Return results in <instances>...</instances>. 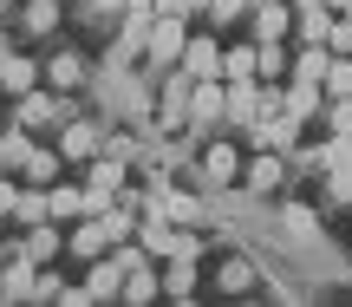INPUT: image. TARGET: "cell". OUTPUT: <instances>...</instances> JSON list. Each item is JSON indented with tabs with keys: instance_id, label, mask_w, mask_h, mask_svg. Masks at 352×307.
Listing matches in <instances>:
<instances>
[{
	"instance_id": "6da1fadb",
	"label": "cell",
	"mask_w": 352,
	"mask_h": 307,
	"mask_svg": "<svg viewBox=\"0 0 352 307\" xmlns=\"http://www.w3.org/2000/svg\"><path fill=\"white\" fill-rule=\"evenodd\" d=\"M189 26H196V20H183V13H151V26H144V78H151V85L183 59Z\"/></svg>"
},
{
	"instance_id": "7a4b0ae2",
	"label": "cell",
	"mask_w": 352,
	"mask_h": 307,
	"mask_svg": "<svg viewBox=\"0 0 352 307\" xmlns=\"http://www.w3.org/2000/svg\"><path fill=\"white\" fill-rule=\"evenodd\" d=\"M72 112H78V105H72V92L33 85V92H20V98H13V118H7V125H20L26 138H46V131H59Z\"/></svg>"
},
{
	"instance_id": "3957f363",
	"label": "cell",
	"mask_w": 352,
	"mask_h": 307,
	"mask_svg": "<svg viewBox=\"0 0 352 307\" xmlns=\"http://www.w3.org/2000/svg\"><path fill=\"white\" fill-rule=\"evenodd\" d=\"M104 131H111V118H65L59 125V157H65V170H78V164H91V157L104 151Z\"/></svg>"
},
{
	"instance_id": "277c9868",
	"label": "cell",
	"mask_w": 352,
	"mask_h": 307,
	"mask_svg": "<svg viewBox=\"0 0 352 307\" xmlns=\"http://www.w3.org/2000/svg\"><path fill=\"white\" fill-rule=\"evenodd\" d=\"M215 125H228V85L222 78H196V92H189V138L215 131Z\"/></svg>"
},
{
	"instance_id": "5b68a950",
	"label": "cell",
	"mask_w": 352,
	"mask_h": 307,
	"mask_svg": "<svg viewBox=\"0 0 352 307\" xmlns=\"http://www.w3.org/2000/svg\"><path fill=\"white\" fill-rule=\"evenodd\" d=\"M287 177H294V170H287V157H280V151H254L248 164H241V183H248L254 196H280V190H287Z\"/></svg>"
},
{
	"instance_id": "8992f818",
	"label": "cell",
	"mask_w": 352,
	"mask_h": 307,
	"mask_svg": "<svg viewBox=\"0 0 352 307\" xmlns=\"http://www.w3.org/2000/svg\"><path fill=\"white\" fill-rule=\"evenodd\" d=\"M241 26L248 39H294V0H254Z\"/></svg>"
},
{
	"instance_id": "52a82bcc",
	"label": "cell",
	"mask_w": 352,
	"mask_h": 307,
	"mask_svg": "<svg viewBox=\"0 0 352 307\" xmlns=\"http://www.w3.org/2000/svg\"><path fill=\"white\" fill-rule=\"evenodd\" d=\"M39 78H46L52 92H78V85L91 78V59H85L78 46H59V52H52L46 65H39Z\"/></svg>"
},
{
	"instance_id": "ba28073f",
	"label": "cell",
	"mask_w": 352,
	"mask_h": 307,
	"mask_svg": "<svg viewBox=\"0 0 352 307\" xmlns=\"http://www.w3.org/2000/svg\"><path fill=\"white\" fill-rule=\"evenodd\" d=\"M196 183H202V190H228V183H241V151H235V144H209Z\"/></svg>"
},
{
	"instance_id": "9c48e42d",
	"label": "cell",
	"mask_w": 352,
	"mask_h": 307,
	"mask_svg": "<svg viewBox=\"0 0 352 307\" xmlns=\"http://www.w3.org/2000/svg\"><path fill=\"white\" fill-rule=\"evenodd\" d=\"M183 65L189 78H222V46H215V33H202V26H189V46H183Z\"/></svg>"
},
{
	"instance_id": "30bf717a",
	"label": "cell",
	"mask_w": 352,
	"mask_h": 307,
	"mask_svg": "<svg viewBox=\"0 0 352 307\" xmlns=\"http://www.w3.org/2000/svg\"><path fill=\"white\" fill-rule=\"evenodd\" d=\"M104 248H111V229H104V216H78L72 229H65V255H78V262H98Z\"/></svg>"
},
{
	"instance_id": "8fae6325",
	"label": "cell",
	"mask_w": 352,
	"mask_h": 307,
	"mask_svg": "<svg viewBox=\"0 0 352 307\" xmlns=\"http://www.w3.org/2000/svg\"><path fill=\"white\" fill-rule=\"evenodd\" d=\"M124 275H131V268L104 248L98 262H85V295H91V301H118V295H124Z\"/></svg>"
},
{
	"instance_id": "7c38bea8",
	"label": "cell",
	"mask_w": 352,
	"mask_h": 307,
	"mask_svg": "<svg viewBox=\"0 0 352 307\" xmlns=\"http://www.w3.org/2000/svg\"><path fill=\"white\" fill-rule=\"evenodd\" d=\"M327 33H333V7L327 0H300L294 7V46H327Z\"/></svg>"
},
{
	"instance_id": "4fadbf2b",
	"label": "cell",
	"mask_w": 352,
	"mask_h": 307,
	"mask_svg": "<svg viewBox=\"0 0 352 307\" xmlns=\"http://www.w3.org/2000/svg\"><path fill=\"white\" fill-rule=\"evenodd\" d=\"M59 20H65L59 0H20V13H13V26H20L26 39H52V33H59Z\"/></svg>"
},
{
	"instance_id": "5bb4252c",
	"label": "cell",
	"mask_w": 352,
	"mask_h": 307,
	"mask_svg": "<svg viewBox=\"0 0 352 307\" xmlns=\"http://www.w3.org/2000/svg\"><path fill=\"white\" fill-rule=\"evenodd\" d=\"M20 255L26 262H39V268H46V262H59L65 255V235H59V222H33V229H20Z\"/></svg>"
},
{
	"instance_id": "9a60e30c",
	"label": "cell",
	"mask_w": 352,
	"mask_h": 307,
	"mask_svg": "<svg viewBox=\"0 0 352 307\" xmlns=\"http://www.w3.org/2000/svg\"><path fill=\"white\" fill-rule=\"evenodd\" d=\"M59 170H65V157H59V144H26V157H20V183H59Z\"/></svg>"
},
{
	"instance_id": "2e32d148",
	"label": "cell",
	"mask_w": 352,
	"mask_h": 307,
	"mask_svg": "<svg viewBox=\"0 0 352 307\" xmlns=\"http://www.w3.org/2000/svg\"><path fill=\"white\" fill-rule=\"evenodd\" d=\"M222 85H228V125L248 131L261 118V78H222Z\"/></svg>"
},
{
	"instance_id": "e0dca14e",
	"label": "cell",
	"mask_w": 352,
	"mask_h": 307,
	"mask_svg": "<svg viewBox=\"0 0 352 307\" xmlns=\"http://www.w3.org/2000/svg\"><path fill=\"white\" fill-rule=\"evenodd\" d=\"M320 105H327V92H320L314 78H287V105H280V118H294V125H314Z\"/></svg>"
},
{
	"instance_id": "ac0fdd59",
	"label": "cell",
	"mask_w": 352,
	"mask_h": 307,
	"mask_svg": "<svg viewBox=\"0 0 352 307\" xmlns=\"http://www.w3.org/2000/svg\"><path fill=\"white\" fill-rule=\"evenodd\" d=\"M294 72V39H254V78H287Z\"/></svg>"
},
{
	"instance_id": "d6986e66",
	"label": "cell",
	"mask_w": 352,
	"mask_h": 307,
	"mask_svg": "<svg viewBox=\"0 0 352 307\" xmlns=\"http://www.w3.org/2000/svg\"><path fill=\"white\" fill-rule=\"evenodd\" d=\"M33 85H46L39 78V59H26V52H0V92H33Z\"/></svg>"
},
{
	"instance_id": "ffe728a7",
	"label": "cell",
	"mask_w": 352,
	"mask_h": 307,
	"mask_svg": "<svg viewBox=\"0 0 352 307\" xmlns=\"http://www.w3.org/2000/svg\"><path fill=\"white\" fill-rule=\"evenodd\" d=\"M78 183H98V190H124V183H131V164H124V157H111V151H98L91 164H78Z\"/></svg>"
},
{
	"instance_id": "44dd1931",
	"label": "cell",
	"mask_w": 352,
	"mask_h": 307,
	"mask_svg": "<svg viewBox=\"0 0 352 307\" xmlns=\"http://www.w3.org/2000/svg\"><path fill=\"white\" fill-rule=\"evenodd\" d=\"M33 275H39V262L7 255L0 262V301H33Z\"/></svg>"
},
{
	"instance_id": "7402d4cb",
	"label": "cell",
	"mask_w": 352,
	"mask_h": 307,
	"mask_svg": "<svg viewBox=\"0 0 352 307\" xmlns=\"http://www.w3.org/2000/svg\"><path fill=\"white\" fill-rule=\"evenodd\" d=\"M46 209L52 222H78L85 216V183H46Z\"/></svg>"
},
{
	"instance_id": "603a6c76",
	"label": "cell",
	"mask_w": 352,
	"mask_h": 307,
	"mask_svg": "<svg viewBox=\"0 0 352 307\" xmlns=\"http://www.w3.org/2000/svg\"><path fill=\"white\" fill-rule=\"evenodd\" d=\"M164 295L170 301H196V255H170L164 262Z\"/></svg>"
},
{
	"instance_id": "cb8c5ba5",
	"label": "cell",
	"mask_w": 352,
	"mask_h": 307,
	"mask_svg": "<svg viewBox=\"0 0 352 307\" xmlns=\"http://www.w3.org/2000/svg\"><path fill=\"white\" fill-rule=\"evenodd\" d=\"M333 59H340L333 46H294V72H287V78H314V85H320Z\"/></svg>"
},
{
	"instance_id": "d4e9b609",
	"label": "cell",
	"mask_w": 352,
	"mask_h": 307,
	"mask_svg": "<svg viewBox=\"0 0 352 307\" xmlns=\"http://www.w3.org/2000/svg\"><path fill=\"white\" fill-rule=\"evenodd\" d=\"M52 209H46V190L39 183H26L20 190V203H13V229H33V222H46Z\"/></svg>"
},
{
	"instance_id": "484cf974",
	"label": "cell",
	"mask_w": 352,
	"mask_h": 307,
	"mask_svg": "<svg viewBox=\"0 0 352 307\" xmlns=\"http://www.w3.org/2000/svg\"><path fill=\"white\" fill-rule=\"evenodd\" d=\"M157 295H164V275L144 262V268H131V275H124V295H118V301H157Z\"/></svg>"
},
{
	"instance_id": "4316f807",
	"label": "cell",
	"mask_w": 352,
	"mask_h": 307,
	"mask_svg": "<svg viewBox=\"0 0 352 307\" xmlns=\"http://www.w3.org/2000/svg\"><path fill=\"white\" fill-rule=\"evenodd\" d=\"M222 78H254V39L222 46Z\"/></svg>"
},
{
	"instance_id": "83f0119b",
	"label": "cell",
	"mask_w": 352,
	"mask_h": 307,
	"mask_svg": "<svg viewBox=\"0 0 352 307\" xmlns=\"http://www.w3.org/2000/svg\"><path fill=\"white\" fill-rule=\"evenodd\" d=\"M248 7H254V0H209L202 20H209V26H241V20H248Z\"/></svg>"
},
{
	"instance_id": "f1b7e54d",
	"label": "cell",
	"mask_w": 352,
	"mask_h": 307,
	"mask_svg": "<svg viewBox=\"0 0 352 307\" xmlns=\"http://www.w3.org/2000/svg\"><path fill=\"white\" fill-rule=\"evenodd\" d=\"M248 282H254V268H248V262H241V255H228L222 268H215V288H222V295H241V288H248Z\"/></svg>"
},
{
	"instance_id": "f546056e",
	"label": "cell",
	"mask_w": 352,
	"mask_h": 307,
	"mask_svg": "<svg viewBox=\"0 0 352 307\" xmlns=\"http://www.w3.org/2000/svg\"><path fill=\"white\" fill-rule=\"evenodd\" d=\"M320 125H327L333 138H352V98H327L320 105Z\"/></svg>"
},
{
	"instance_id": "4dcf8cb0",
	"label": "cell",
	"mask_w": 352,
	"mask_h": 307,
	"mask_svg": "<svg viewBox=\"0 0 352 307\" xmlns=\"http://www.w3.org/2000/svg\"><path fill=\"white\" fill-rule=\"evenodd\" d=\"M20 190H26V183L13 177V170H0V222H13V203H20Z\"/></svg>"
},
{
	"instance_id": "1f68e13d",
	"label": "cell",
	"mask_w": 352,
	"mask_h": 307,
	"mask_svg": "<svg viewBox=\"0 0 352 307\" xmlns=\"http://www.w3.org/2000/svg\"><path fill=\"white\" fill-rule=\"evenodd\" d=\"M59 295H65V282L52 275V262H46V268L33 275V301H59Z\"/></svg>"
},
{
	"instance_id": "d6a6232c",
	"label": "cell",
	"mask_w": 352,
	"mask_h": 307,
	"mask_svg": "<svg viewBox=\"0 0 352 307\" xmlns=\"http://www.w3.org/2000/svg\"><path fill=\"white\" fill-rule=\"evenodd\" d=\"M327 46L340 52V59H352V20H346V13H333V33H327Z\"/></svg>"
},
{
	"instance_id": "836d02e7",
	"label": "cell",
	"mask_w": 352,
	"mask_h": 307,
	"mask_svg": "<svg viewBox=\"0 0 352 307\" xmlns=\"http://www.w3.org/2000/svg\"><path fill=\"white\" fill-rule=\"evenodd\" d=\"M13 13H20V7H13V0H0V26H13Z\"/></svg>"
},
{
	"instance_id": "e575fe53",
	"label": "cell",
	"mask_w": 352,
	"mask_h": 307,
	"mask_svg": "<svg viewBox=\"0 0 352 307\" xmlns=\"http://www.w3.org/2000/svg\"><path fill=\"white\" fill-rule=\"evenodd\" d=\"M327 7H333V13H346V7H352V0H327Z\"/></svg>"
},
{
	"instance_id": "d590c367",
	"label": "cell",
	"mask_w": 352,
	"mask_h": 307,
	"mask_svg": "<svg viewBox=\"0 0 352 307\" xmlns=\"http://www.w3.org/2000/svg\"><path fill=\"white\" fill-rule=\"evenodd\" d=\"M202 7H209V0H189V13H202Z\"/></svg>"
}]
</instances>
